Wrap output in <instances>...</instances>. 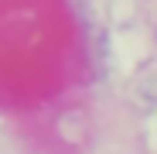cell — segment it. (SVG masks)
<instances>
[]
</instances>
